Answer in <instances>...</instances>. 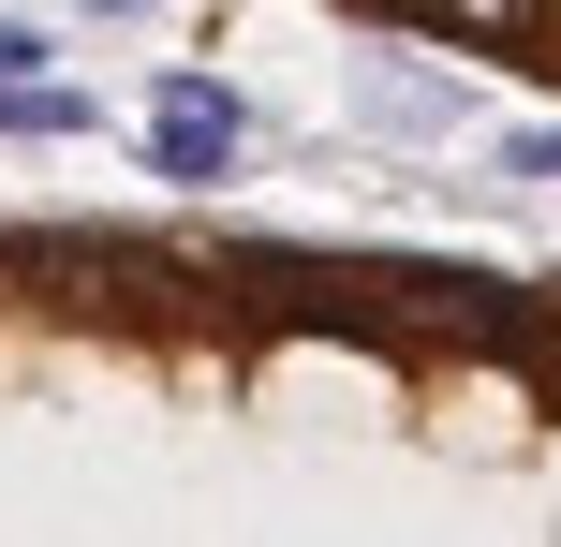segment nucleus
I'll return each mask as SVG.
<instances>
[{
  "instance_id": "nucleus-2",
  "label": "nucleus",
  "mask_w": 561,
  "mask_h": 547,
  "mask_svg": "<svg viewBox=\"0 0 561 547\" xmlns=\"http://www.w3.org/2000/svg\"><path fill=\"white\" fill-rule=\"evenodd\" d=\"M45 75V30H0V89H30Z\"/></svg>"
},
{
  "instance_id": "nucleus-3",
  "label": "nucleus",
  "mask_w": 561,
  "mask_h": 547,
  "mask_svg": "<svg viewBox=\"0 0 561 547\" xmlns=\"http://www.w3.org/2000/svg\"><path fill=\"white\" fill-rule=\"evenodd\" d=\"M517 178H561V134H517Z\"/></svg>"
},
{
  "instance_id": "nucleus-1",
  "label": "nucleus",
  "mask_w": 561,
  "mask_h": 547,
  "mask_svg": "<svg viewBox=\"0 0 561 547\" xmlns=\"http://www.w3.org/2000/svg\"><path fill=\"white\" fill-rule=\"evenodd\" d=\"M237 134H252V118H237V89L178 75V89H163V148H148V163H163V178H222V163H237Z\"/></svg>"
}]
</instances>
